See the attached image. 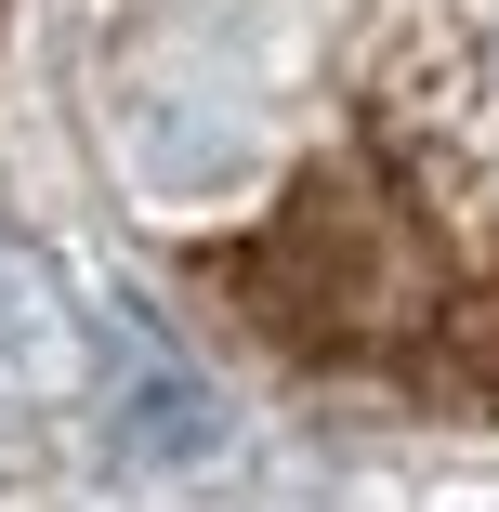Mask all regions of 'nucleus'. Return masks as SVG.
Masks as SVG:
<instances>
[{
  "mask_svg": "<svg viewBox=\"0 0 499 512\" xmlns=\"http://www.w3.org/2000/svg\"><path fill=\"white\" fill-rule=\"evenodd\" d=\"M250 289H263V316L303 329V342H394V329H421L434 263H421V237L394 211H342V184H329V197H303V211L263 237Z\"/></svg>",
  "mask_w": 499,
  "mask_h": 512,
  "instance_id": "f257e3e1",
  "label": "nucleus"
},
{
  "mask_svg": "<svg viewBox=\"0 0 499 512\" xmlns=\"http://www.w3.org/2000/svg\"><path fill=\"white\" fill-rule=\"evenodd\" d=\"M106 381H119L106 421H119V447H132V460H197V447L224 434V394L197 381L158 329H119V342H106Z\"/></svg>",
  "mask_w": 499,
  "mask_h": 512,
  "instance_id": "7ed1b4c3",
  "label": "nucleus"
},
{
  "mask_svg": "<svg viewBox=\"0 0 499 512\" xmlns=\"http://www.w3.org/2000/svg\"><path fill=\"white\" fill-rule=\"evenodd\" d=\"M79 368H92V316L66 302V276L40 250L0 237V407H53V394H79Z\"/></svg>",
  "mask_w": 499,
  "mask_h": 512,
  "instance_id": "f03ea898",
  "label": "nucleus"
}]
</instances>
